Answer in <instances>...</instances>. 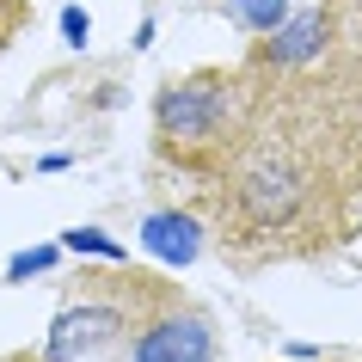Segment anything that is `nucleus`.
Listing matches in <instances>:
<instances>
[{
    "label": "nucleus",
    "mask_w": 362,
    "mask_h": 362,
    "mask_svg": "<svg viewBox=\"0 0 362 362\" xmlns=\"http://www.w3.org/2000/svg\"><path fill=\"white\" fill-rule=\"evenodd\" d=\"M240 105H246V74L228 68H203L191 80H172L160 93V153L203 178V172L228 153L240 129Z\"/></svg>",
    "instance_id": "1"
},
{
    "label": "nucleus",
    "mask_w": 362,
    "mask_h": 362,
    "mask_svg": "<svg viewBox=\"0 0 362 362\" xmlns=\"http://www.w3.org/2000/svg\"><path fill=\"white\" fill-rule=\"evenodd\" d=\"M129 362H215L209 320L191 313V307H178V301H166L160 313L141 320V338H135Z\"/></svg>",
    "instance_id": "2"
},
{
    "label": "nucleus",
    "mask_w": 362,
    "mask_h": 362,
    "mask_svg": "<svg viewBox=\"0 0 362 362\" xmlns=\"http://www.w3.org/2000/svg\"><path fill=\"white\" fill-rule=\"evenodd\" d=\"M123 332V307H117V295H86L80 307H68V313H56V325H49V350L43 356L49 362H80L93 356V350H105V344Z\"/></svg>",
    "instance_id": "3"
},
{
    "label": "nucleus",
    "mask_w": 362,
    "mask_h": 362,
    "mask_svg": "<svg viewBox=\"0 0 362 362\" xmlns=\"http://www.w3.org/2000/svg\"><path fill=\"white\" fill-rule=\"evenodd\" d=\"M320 49H325V6H320V13H301V19H288V25H276V37H270L252 62H270V68H307Z\"/></svg>",
    "instance_id": "4"
},
{
    "label": "nucleus",
    "mask_w": 362,
    "mask_h": 362,
    "mask_svg": "<svg viewBox=\"0 0 362 362\" xmlns=\"http://www.w3.org/2000/svg\"><path fill=\"white\" fill-rule=\"evenodd\" d=\"M141 246L153 252V258H166V264H191L197 258V215H178V209H166V215H148V228H141Z\"/></svg>",
    "instance_id": "5"
},
{
    "label": "nucleus",
    "mask_w": 362,
    "mask_h": 362,
    "mask_svg": "<svg viewBox=\"0 0 362 362\" xmlns=\"http://www.w3.org/2000/svg\"><path fill=\"white\" fill-rule=\"evenodd\" d=\"M283 13H288V0H240V6H233V19L252 25V31H276Z\"/></svg>",
    "instance_id": "6"
},
{
    "label": "nucleus",
    "mask_w": 362,
    "mask_h": 362,
    "mask_svg": "<svg viewBox=\"0 0 362 362\" xmlns=\"http://www.w3.org/2000/svg\"><path fill=\"white\" fill-rule=\"evenodd\" d=\"M68 246H74V252H98V258H123V246L105 240L98 228H74V233H68Z\"/></svg>",
    "instance_id": "7"
},
{
    "label": "nucleus",
    "mask_w": 362,
    "mask_h": 362,
    "mask_svg": "<svg viewBox=\"0 0 362 362\" xmlns=\"http://www.w3.org/2000/svg\"><path fill=\"white\" fill-rule=\"evenodd\" d=\"M25 13H31L25 0H0V49H6V43L25 31Z\"/></svg>",
    "instance_id": "8"
},
{
    "label": "nucleus",
    "mask_w": 362,
    "mask_h": 362,
    "mask_svg": "<svg viewBox=\"0 0 362 362\" xmlns=\"http://www.w3.org/2000/svg\"><path fill=\"white\" fill-rule=\"evenodd\" d=\"M49 258H56V252H19V258H13V270H6V276H13V283H19V276H31V270H43V264H49Z\"/></svg>",
    "instance_id": "9"
},
{
    "label": "nucleus",
    "mask_w": 362,
    "mask_h": 362,
    "mask_svg": "<svg viewBox=\"0 0 362 362\" xmlns=\"http://www.w3.org/2000/svg\"><path fill=\"white\" fill-rule=\"evenodd\" d=\"M62 31H68V43H86V31H93V19H86L80 6H68V13H62Z\"/></svg>",
    "instance_id": "10"
},
{
    "label": "nucleus",
    "mask_w": 362,
    "mask_h": 362,
    "mask_svg": "<svg viewBox=\"0 0 362 362\" xmlns=\"http://www.w3.org/2000/svg\"><path fill=\"white\" fill-rule=\"evenodd\" d=\"M0 362H49V356H0Z\"/></svg>",
    "instance_id": "11"
}]
</instances>
